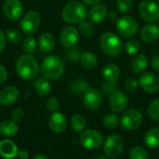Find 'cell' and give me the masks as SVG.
Returning a JSON list of instances; mask_svg holds the SVG:
<instances>
[{
  "instance_id": "cell-1",
  "label": "cell",
  "mask_w": 159,
  "mask_h": 159,
  "mask_svg": "<svg viewBox=\"0 0 159 159\" xmlns=\"http://www.w3.org/2000/svg\"><path fill=\"white\" fill-rule=\"evenodd\" d=\"M18 75L25 80H34L39 72V67L36 60L28 54L20 56L15 65Z\"/></svg>"
},
{
  "instance_id": "cell-2",
  "label": "cell",
  "mask_w": 159,
  "mask_h": 159,
  "mask_svg": "<svg viewBox=\"0 0 159 159\" xmlns=\"http://www.w3.org/2000/svg\"><path fill=\"white\" fill-rule=\"evenodd\" d=\"M40 72L46 79L57 80L64 72V62L58 56H48L43 61Z\"/></svg>"
},
{
  "instance_id": "cell-3",
  "label": "cell",
  "mask_w": 159,
  "mask_h": 159,
  "mask_svg": "<svg viewBox=\"0 0 159 159\" xmlns=\"http://www.w3.org/2000/svg\"><path fill=\"white\" fill-rule=\"evenodd\" d=\"M61 16L68 23H80L87 17V8L81 2L73 0L63 7Z\"/></svg>"
},
{
  "instance_id": "cell-4",
  "label": "cell",
  "mask_w": 159,
  "mask_h": 159,
  "mask_svg": "<svg viewBox=\"0 0 159 159\" xmlns=\"http://www.w3.org/2000/svg\"><path fill=\"white\" fill-rule=\"evenodd\" d=\"M123 42L119 36L111 32L102 34L100 37V47L102 51L111 57L118 56L123 49Z\"/></svg>"
},
{
  "instance_id": "cell-5",
  "label": "cell",
  "mask_w": 159,
  "mask_h": 159,
  "mask_svg": "<svg viewBox=\"0 0 159 159\" xmlns=\"http://www.w3.org/2000/svg\"><path fill=\"white\" fill-rule=\"evenodd\" d=\"M124 146L125 143L120 135L111 134L104 140L103 151L106 157L110 158H116L123 153Z\"/></svg>"
},
{
  "instance_id": "cell-6",
  "label": "cell",
  "mask_w": 159,
  "mask_h": 159,
  "mask_svg": "<svg viewBox=\"0 0 159 159\" xmlns=\"http://www.w3.org/2000/svg\"><path fill=\"white\" fill-rule=\"evenodd\" d=\"M143 123V115L137 109L127 110L120 118V126L127 131L137 129Z\"/></svg>"
},
{
  "instance_id": "cell-7",
  "label": "cell",
  "mask_w": 159,
  "mask_h": 159,
  "mask_svg": "<svg viewBox=\"0 0 159 159\" xmlns=\"http://www.w3.org/2000/svg\"><path fill=\"white\" fill-rule=\"evenodd\" d=\"M80 143L89 150H96L103 145L104 138L102 134L96 129H87L82 132Z\"/></svg>"
},
{
  "instance_id": "cell-8",
  "label": "cell",
  "mask_w": 159,
  "mask_h": 159,
  "mask_svg": "<svg viewBox=\"0 0 159 159\" xmlns=\"http://www.w3.org/2000/svg\"><path fill=\"white\" fill-rule=\"evenodd\" d=\"M116 30L124 37H131L138 32L137 21L129 16H123L117 20Z\"/></svg>"
},
{
  "instance_id": "cell-9",
  "label": "cell",
  "mask_w": 159,
  "mask_h": 159,
  "mask_svg": "<svg viewBox=\"0 0 159 159\" xmlns=\"http://www.w3.org/2000/svg\"><path fill=\"white\" fill-rule=\"evenodd\" d=\"M141 17L149 22H155L159 20V7L151 0H144L139 6Z\"/></svg>"
},
{
  "instance_id": "cell-10",
  "label": "cell",
  "mask_w": 159,
  "mask_h": 159,
  "mask_svg": "<svg viewBox=\"0 0 159 159\" xmlns=\"http://www.w3.org/2000/svg\"><path fill=\"white\" fill-rule=\"evenodd\" d=\"M40 24V15L38 12L30 11L22 16L20 26L21 30L28 34H34Z\"/></svg>"
},
{
  "instance_id": "cell-11",
  "label": "cell",
  "mask_w": 159,
  "mask_h": 159,
  "mask_svg": "<svg viewBox=\"0 0 159 159\" xmlns=\"http://www.w3.org/2000/svg\"><path fill=\"white\" fill-rule=\"evenodd\" d=\"M82 102L86 109L89 111H95L99 109L102 104V95L98 89L89 88L83 94Z\"/></svg>"
},
{
  "instance_id": "cell-12",
  "label": "cell",
  "mask_w": 159,
  "mask_h": 159,
  "mask_svg": "<svg viewBox=\"0 0 159 159\" xmlns=\"http://www.w3.org/2000/svg\"><path fill=\"white\" fill-rule=\"evenodd\" d=\"M139 85L145 92L153 94L159 90V78L155 74L147 72L141 75Z\"/></svg>"
},
{
  "instance_id": "cell-13",
  "label": "cell",
  "mask_w": 159,
  "mask_h": 159,
  "mask_svg": "<svg viewBox=\"0 0 159 159\" xmlns=\"http://www.w3.org/2000/svg\"><path fill=\"white\" fill-rule=\"evenodd\" d=\"M110 108L114 113H122L124 112L129 105V98L126 93L116 90L111 94L109 100Z\"/></svg>"
},
{
  "instance_id": "cell-14",
  "label": "cell",
  "mask_w": 159,
  "mask_h": 159,
  "mask_svg": "<svg viewBox=\"0 0 159 159\" xmlns=\"http://www.w3.org/2000/svg\"><path fill=\"white\" fill-rule=\"evenodd\" d=\"M22 4L20 0H7L4 3V13L10 20H17L22 15Z\"/></svg>"
},
{
  "instance_id": "cell-15",
  "label": "cell",
  "mask_w": 159,
  "mask_h": 159,
  "mask_svg": "<svg viewBox=\"0 0 159 159\" xmlns=\"http://www.w3.org/2000/svg\"><path fill=\"white\" fill-rule=\"evenodd\" d=\"M79 39V32L73 26L65 27L60 34L61 43L66 48H73Z\"/></svg>"
},
{
  "instance_id": "cell-16",
  "label": "cell",
  "mask_w": 159,
  "mask_h": 159,
  "mask_svg": "<svg viewBox=\"0 0 159 159\" xmlns=\"http://www.w3.org/2000/svg\"><path fill=\"white\" fill-rule=\"evenodd\" d=\"M48 127L55 133H62L67 128V119L60 112L53 113L48 119Z\"/></svg>"
},
{
  "instance_id": "cell-17",
  "label": "cell",
  "mask_w": 159,
  "mask_h": 159,
  "mask_svg": "<svg viewBox=\"0 0 159 159\" xmlns=\"http://www.w3.org/2000/svg\"><path fill=\"white\" fill-rule=\"evenodd\" d=\"M19 98V90L17 88L8 86L0 91V103L5 106L11 105Z\"/></svg>"
},
{
  "instance_id": "cell-18",
  "label": "cell",
  "mask_w": 159,
  "mask_h": 159,
  "mask_svg": "<svg viewBox=\"0 0 159 159\" xmlns=\"http://www.w3.org/2000/svg\"><path fill=\"white\" fill-rule=\"evenodd\" d=\"M107 15H108L107 7L104 5L97 4L90 8V10L89 11L88 17L89 19V21L93 23H100L102 20H104Z\"/></svg>"
},
{
  "instance_id": "cell-19",
  "label": "cell",
  "mask_w": 159,
  "mask_h": 159,
  "mask_svg": "<svg viewBox=\"0 0 159 159\" xmlns=\"http://www.w3.org/2000/svg\"><path fill=\"white\" fill-rule=\"evenodd\" d=\"M18 147L14 142L8 139L0 142V155L6 159H12L18 155Z\"/></svg>"
},
{
  "instance_id": "cell-20",
  "label": "cell",
  "mask_w": 159,
  "mask_h": 159,
  "mask_svg": "<svg viewBox=\"0 0 159 159\" xmlns=\"http://www.w3.org/2000/svg\"><path fill=\"white\" fill-rule=\"evenodd\" d=\"M141 37L145 43H153L159 37V27L154 23L146 24L143 27Z\"/></svg>"
},
{
  "instance_id": "cell-21",
  "label": "cell",
  "mask_w": 159,
  "mask_h": 159,
  "mask_svg": "<svg viewBox=\"0 0 159 159\" xmlns=\"http://www.w3.org/2000/svg\"><path fill=\"white\" fill-rule=\"evenodd\" d=\"M143 142L150 149L159 148V127L150 129L144 135Z\"/></svg>"
},
{
  "instance_id": "cell-22",
  "label": "cell",
  "mask_w": 159,
  "mask_h": 159,
  "mask_svg": "<svg viewBox=\"0 0 159 159\" xmlns=\"http://www.w3.org/2000/svg\"><path fill=\"white\" fill-rule=\"evenodd\" d=\"M55 44H56L55 37L53 36V34L48 33L41 34L38 40V47L40 50L44 53L50 52L54 48Z\"/></svg>"
},
{
  "instance_id": "cell-23",
  "label": "cell",
  "mask_w": 159,
  "mask_h": 159,
  "mask_svg": "<svg viewBox=\"0 0 159 159\" xmlns=\"http://www.w3.org/2000/svg\"><path fill=\"white\" fill-rule=\"evenodd\" d=\"M102 75L105 79V81L116 83L120 75V69L119 67L115 63H109L104 66L102 70Z\"/></svg>"
},
{
  "instance_id": "cell-24",
  "label": "cell",
  "mask_w": 159,
  "mask_h": 159,
  "mask_svg": "<svg viewBox=\"0 0 159 159\" xmlns=\"http://www.w3.org/2000/svg\"><path fill=\"white\" fill-rule=\"evenodd\" d=\"M147 66H148V59L143 54H137L131 61V69L137 75L143 74L144 70L147 68Z\"/></svg>"
},
{
  "instance_id": "cell-25",
  "label": "cell",
  "mask_w": 159,
  "mask_h": 159,
  "mask_svg": "<svg viewBox=\"0 0 159 159\" xmlns=\"http://www.w3.org/2000/svg\"><path fill=\"white\" fill-rule=\"evenodd\" d=\"M19 130V126L13 120H5L0 124V134L4 137H12Z\"/></svg>"
},
{
  "instance_id": "cell-26",
  "label": "cell",
  "mask_w": 159,
  "mask_h": 159,
  "mask_svg": "<svg viewBox=\"0 0 159 159\" xmlns=\"http://www.w3.org/2000/svg\"><path fill=\"white\" fill-rule=\"evenodd\" d=\"M89 89V84L82 78H75L72 80L69 85L70 91L75 95L84 94Z\"/></svg>"
},
{
  "instance_id": "cell-27",
  "label": "cell",
  "mask_w": 159,
  "mask_h": 159,
  "mask_svg": "<svg viewBox=\"0 0 159 159\" xmlns=\"http://www.w3.org/2000/svg\"><path fill=\"white\" fill-rule=\"evenodd\" d=\"M34 90L40 96H48L51 91V85L45 77L38 78L34 82Z\"/></svg>"
},
{
  "instance_id": "cell-28",
  "label": "cell",
  "mask_w": 159,
  "mask_h": 159,
  "mask_svg": "<svg viewBox=\"0 0 159 159\" xmlns=\"http://www.w3.org/2000/svg\"><path fill=\"white\" fill-rule=\"evenodd\" d=\"M71 128L75 132H83L87 127V119L81 114H76L71 118Z\"/></svg>"
},
{
  "instance_id": "cell-29",
  "label": "cell",
  "mask_w": 159,
  "mask_h": 159,
  "mask_svg": "<svg viewBox=\"0 0 159 159\" xmlns=\"http://www.w3.org/2000/svg\"><path fill=\"white\" fill-rule=\"evenodd\" d=\"M79 61H80L82 66L84 68H86V69H92V68H94L97 65V62H98L97 56L94 53L89 52V51L81 53Z\"/></svg>"
},
{
  "instance_id": "cell-30",
  "label": "cell",
  "mask_w": 159,
  "mask_h": 159,
  "mask_svg": "<svg viewBox=\"0 0 159 159\" xmlns=\"http://www.w3.org/2000/svg\"><path fill=\"white\" fill-rule=\"evenodd\" d=\"M102 124L106 129H115L120 125V119L115 114H107L102 118Z\"/></svg>"
},
{
  "instance_id": "cell-31",
  "label": "cell",
  "mask_w": 159,
  "mask_h": 159,
  "mask_svg": "<svg viewBox=\"0 0 159 159\" xmlns=\"http://www.w3.org/2000/svg\"><path fill=\"white\" fill-rule=\"evenodd\" d=\"M129 159H148L147 151L142 146H134L130 149L129 154Z\"/></svg>"
},
{
  "instance_id": "cell-32",
  "label": "cell",
  "mask_w": 159,
  "mask_h": 159,
  "mask_svg": "<svg viewBox=\"0 0 159 159\" xmlns=\"http://www.w3.org/2000/svg\"><path fill=\"white\" fill-rule=\"evenodd\" d=\"M78 32L85 37H89L94 33V26L91 21L83 20L79 23Z\"/></svg>"
},
{
  "instance_id": "cell-33",
  "label": "cell",
  "mask_w": 159,
  "mask_h": 159,
  "mask_svg": "<svg viewBox=\"0 0 159 159\" xmlns=\"http://www.w3.org/2000/svg\"><path fill=\"white\" fill-rule=\"evenodd\" d=\"M147 114L151 119L159 121V99H156L149 103L147 107Z\"/></svg>"
},
{
  "instance_id": "cell-34",
  "label": "cell",
  "mask_w": 159,
  "mask_h": 159,
  "mask_svg": "<svg viewBox=\"0 0 159 159\" xmlns=\"http://www.w3.org/2000/svg\"><path fill=\"white\" fill-rule=\"evenodd\" d=\"M36 46L37 45H36V41L34 40V38L29 36L24 39V41L22 43V49L26 54L31 55L35 51Z\"/></svg>"
},
{
  "instance_id": "cell-35",
  "label": "cell",
  "mask_w": 159,
  "mask_h": 159,
  "mask_svg": "<svg viewBox=\"0 0 159 159\" xmlns=\"http://www.w3.org/2000/svg\"><path fill=\"white\" fill-rule=\"evenodd\" d=\"M125 48H126V51L128 52V54L135 55V54H137L141 50V44L137 40L130 39V40H129L126 43Z\"/></svg>"
},
{
  "instance_id": "cell-36",
  "label": "cell",
  "mask_w": 159,
  "mask_h": 159,
  "mask_svg": "<svg viewBox=\"0 0 159 159\" xmlns=\"http://www.w3.org/2000/svg\"><path fill=\"white\" fill-rule=\"evenodd\" d=\"M7 36L8 40L13 44H20L22 40V34L20 31L16 29H10L7 32Z\"/></svg>"
},
{
  "instance_id": "cell-37",
  "label": "cell",
  "mask_w": 159,
  "mask_h": 159,
  "mask_svg": "<svg viewBox=\"0 0 159 159\" xmlns=\"http://www.w3.org/2000/svg\"><path fill=\"white\" fill-rule=\"evenodd\" d=\"M133 6L132 0H116V7L121 13L129 12Z\"/></svg>"
},
{
  "instance_id": "cell-38",
  "label": "cell",
  "mask_w": 159,
  "mask_h": 159,
  "mask_svg": "<svg viewBox=\"0 0 159 159\" xmlns=\"http://www.w3.org/2000/svg\"><path fill=\"white\" fill-rule=\"evenodd\" d=\"M102 89L103 91L104 94L109 95L114 93L115 91H116L117 89V84L116 83H112V82H108V81H104L102 84Z\"/></svg>"
},
{
  "instance_id": "cell-39",
  "label": "cell",
  "mask_w": 159,
  "mask_h": 159,
  "mask_svg": "<svg viewBox=\"0 0 159 159\" xmlns=\"http://www.w3.org/2000/svg\"><path fill=\"white\" fill-rule=\"evenodd\" d=\"M139 87V81L134 78H129L124 83V88L129 92H134Z\"/></svg>"
},
{
  "instance_id": "cell-40",
  "label": "cell",
  "mask_w": 159,
  "mask_h": 159,
  "mask_svg": "<svg viewBox=\"0 0 159 159\" xmlns=\"http://www.w3.org/2000/svg\"><path fill=\"white\" fill-rule=\"evenodd\" d=\"M46 105H47V108H48V111H50L52 113H55V112L58 111V109L60 107V102L55 97H51L47 101Z\"/></svg>"
},
{
  "instance_id": "cell-41",
  "label": "cell",
  "mask_w": 159,
  "mask_h": 159,
  "mask_svg": "<svg viewBox=\"0 0 159 159\" xmlns=\"http://www.w3.org/2000/svg\"><path fill=\"white\" fill-rule=\"evenodd\" d=\"M65 56L72 61H76L80 59V56H81V53H80V50L77 49V48H70L66 51L65 53Z\"/></svg>"
},
{
  "instance_id": "cell-42",
  "label": "cell",
  "mask_w": 159,
  "mask_h": 159,
  "mask_svg": "<svg viewBox=\"0 0 159 159\" xmlns=\"http://www.w3.org/2000/svg\"><path fill=\"white\" fill-rule=\"evenodd\" d=\"M11 117L13 119V121L15 122H19V121H21L24 117V112L22 109L20 108H16L12 111L11 113Z\"/></svg>"
},
{
  "instance_id": "cell-43",
  "label": "cell",
  "mask_w": 159,
  "mask_h": 159,
  "mask_svg": "<svg viewBox=\"0 0 159 159\" xmlns=\"http://www.w3.org/2000/svg\"><path fill=\"white\" fill-rule=\"evenodd\" d=\"M151 65H152V68L157 71L159 72V55H156L152 58V61H151Z\"/></svg>"
},
{
  "instance_id": "cell-44",
  "label": "cell",
  "mask_w": 159,
  "mask_h": 159,
  "mask_svg": "<svg viewBox=\"0 0 159 159\" xmlns=\"http://www.w3.org/2000/svg\"><path fill=\"white\" fill-rule=\"evenodd\" d=\"M7 77V70L0 64V84H2L3 82L6 81Z\"/></svg>"
},
{
  "instance_id": "cell-45",
  "label": "cell",
  "mask_w": 159,
  "mask_h": 159,
  "mask_svg": "<svg viewBox=\"0 0 159 159\" xmlns=\"http://www.w3.org/2000/svg\"><path fill=\"white\" fill-rule=\"evenodd\" d=\"M6 45V35L5 34L0 30V52L4 49Z\"/></svg>"
},
{
  "instance_id": "cell-46",
  "label": "cell",
  "mask_w": 159,
  "mask_h": 159,
  "mask_svg": "<svg viewBox=\"0 0 159 159\" xmlns=\"http://www.w3.org/2000/svg\"><path fill=\"white\" fill-rule=\"evenodd\" d=\"M20 159H27L29 157V153L25 150H21V151H19L18 152V155H17Z\"/></svg>"
},
{
  "instance_id": "cell-47",
  "label": "cell",
  "mask_w": 159,
  "mask_h": 159,
  "mask_svg": "<svg viewBox=\"0 0 159 159\" xmlns=\"http://www.w3.org/2000/svg\"><path fill=\"white\" fill-rule=\"evenodd\" d=\"M102 0H82V2L86 5L89 6H95L97 4H99Z\"/></svg>"
},
{
  "instance_id": "cell-48",
  "label": "cell",
  "mask_w": 159,
  "mask_h": 159,
  "mask_svg": "<svg viewBox=\"0 0 159 159\" xmlns=\"http://www.w3.org/2000/svg\"><path fill=\"white\" fill-rule=\"evenodd\" d=\"M107 16H108L109 20H112V21H115V20H117V15H116V13H115V12H110L109 15H107Z\"/></svg>"
},
{
  "instance_id": "cell-49",
  "label": "cell",
  "mask_w": 159,
  "mask_h": 159,
  "mask_svg": "<svg viewBox=\"0 0 159 159\" xmlns=\"http://www.w3.org/2000/svg\"><path fill=\"white\" fill-rule=\"evenodd\" d=\"M32 159H48V157L47 156H45V155L40 154V155H36V156H34V157Z\"/></svg>"
},
{
  "instance_id": "cell-50",
  "label": "cell",
  "mask_w": 159,
  "mask_h": 159,
  "mask_svg": "<svg viewBox=\"0 0 159 159\" xmlns=\"http://www.w3.org/2000/svg\"><path fill=\"white\" fill-rule=\"evenodd\" d=\"M93 159H107V157L104 156V155H98V156H96Z\"/></svg>"
},
{
  "instance_id": "cell-51",
  "label": "cell",
  "mask_w": 159,
  "mask_h": 159,
  "mask_svg": "<svg viewBox=\"0 0 159 159\" xmlns=\"http://www.w3.org/2000/svg\"><path fill=\"white\" fill-rule=\"evenodd\" d=\"M158 27H159V20H158Z\"/></svg>"
},
{
  "instance_id": "cell-52",
  "label": "cell",
  "mask_w": 159,
  "mask_h": 159,
  "mask_svg": "<svg viewBox=\"0 0 159 159\" xmlns=\"http://www.w3.org/2000/svg\"><path fill=\"white\" fill-rule=\"evenodd\" d=\"M157 2H158V5H159V0H157Z\"/></svg>"
}]
</instances>
